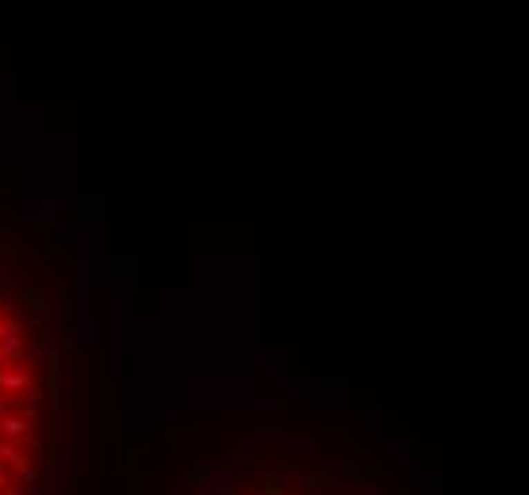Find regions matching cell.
<instances>
[{"label": "cell", "instance_id": "obj_2", "mask_svg": "<svg viewBox=\"0 0 529 495\" xmlns=\"http://www.w3.org/2000/svg\"><path fill=\"white\" fill-rule=\"evenodd\" d=\"M4 495H24V487H16V484H12V480H8V487H4Z\"/></svg>", "mask_w": 529, "mask_h": 495}, {"label": "cell", "instance_id": "obj_3", "mask_svg": "<svg viewBox=\"0 0 529 495\" xmlns=\"http://www.w3.org/2000/svg\"><path fill=\"white\" fill-rule=\"evenodd\" d=\"M4 487H8V472L0 469V492H4Z\"/></svg>", "mask_w": 529, "mask_h": 495}, {"label": "cell", "instance_id": "obj_1", "mask_svg": "<svg viewBox=\"0 0 529 495\" xmlns=\"http://www.w3.org/2000/svg\"><path fill=\"white\" fill-rule=\"evenodd\" d=\"M263 495H286V484L278 476H263Z\"/></svg>", "mask_w": 529, "mask_h": 495}]
</instances>
